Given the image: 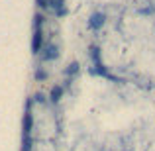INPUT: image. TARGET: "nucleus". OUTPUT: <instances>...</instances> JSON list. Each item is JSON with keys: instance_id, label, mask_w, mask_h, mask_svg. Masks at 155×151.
I'll list each match as a JSON object with an SVG mask.
<instances>
[{"instance_id": "f257e3e1", "label": "nucleus", "mask_w": 155, "mask_h": 151, "mask_svg": "<svg viewBox=\"0 0 155 151\" xmlns=\"http://www.w3.org/2000/svg\"><path fill=\"white\" fill-rule=\"evenodd\" d=\"M41 16H35V30H34V41H31V51L39 53V47H41Z\"/></svg>"}, {"instance_id": "f03ea898", "label": "nucleus", "mask_w": 155, "mask_h": 151, "mask_svg": "<svg viewBox=\"0 0 155 151\" xmlns=\"http://www.w3.org/2000/svg\"><path fill=\"white\" fill-rule=\"evenodd\" d=\"M104 22H106V16L102 14V12H94V14L91 16V28L92 30H100V28L104 26Z\"/></svg>"}, {"instance_id": "7ed1b4c3", "label": "nucleus", "mask_w": 155, "mask_h": 151, "mask_svg": "<svg viewBox=\"0 0 155 151\" xmlns=\"http://www.w3.org/2000/svg\"><path fill=\"white\" fill-rule=\"evenodd\" d=\"M59 57V51H57V45H53V43H49V45L45 47V51H43V59L45 61H53Z\"/></svg>"}, {"instance_id": "20e7f679", "label": "nucleus", "mask_w": 155, "mask_h": 151, "mask_svg": "<svg viewBox=\"0 0 155 151\" xmlns=\"http://www.w3.org/2000/svg\"><path fill=\"white\" fill-rule=\"evenodd\" d=\"M49 6L55 10V14L57 16H65V6H63V0H49Z\"/></svg>"}, {"instance_id": "39448f33", "label": "nucleus", "mask_w": 155, "mask_h": 151, "mask_svg": "<svg viewBox=\"0 0 155 151\" xmlns=\"http://www.w3.org/2000/svg\"><path fill=\"white\" fill-rule=\"evenodd\" d=\"M31 132V114H26L24 116V137H30Z\"/></svg>"}, {"instance_id": "423d86ee", "label": "nucleus", "mask_w": 155, "mask_h": 151, "mask_svg": "<svg viewBox=\"0 0 155 151\" xmlns=\"http://www.w3.org/2000/svg\"><path fill=\"white\" fill-rule=\"evenodd\" d=\"M61 96H63V87H53V90H51V100H53V102H59Z\"/></svg>"}, {"instance_id": "0eeeda50", "label": "nucleus", "mask_w": 155, "mask_h": 151, "mask_svg": "<svg viewBox=\"0 0 155 151\" xmlns=\"http://www.w3.org/2000/svg\"><path fill=\"white\" fill-rule=\"evenodd\" d=\"M75 73H79V63H71L69 69H65V75H75Z\"/></svg>"}, {"instance_id": "6e6552de", "label": "nucleus", "mask_w": 155, "mask_h": 151, "mask_svg": "<svg viewBox=\"0 0 155 151\" xmlns=\"http://www.w3.org/2000/svg\"><path fill=\"white\" fill-rule=\"evenodd\" d=\"M35 77H38V79H47V73H43V71H38V75H35Z\"/></svg>"}]
</instances>
